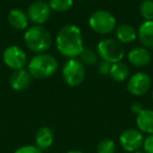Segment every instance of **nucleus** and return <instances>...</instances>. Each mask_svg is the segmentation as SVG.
Returning a JSON list of instances; mask_svg holds the SVG:
<instances>
[{
    "label": "nucleus",
    "instance_id": "obj_1",
    "mask_svg": "<svg viewBox=\"0 0 153 153\" xmlns=\"http://www.w3.org/2000/svg\"><path fill=\"white\" fill-rule=\"evenodd\" d=\"M56 45L64 57L74 59L80 56L84 49L81 30L74 24L64 25L57 34Z\"/></svg>",
    "mask_w": 153,
    "mask_h": 153
},
{
    "label": "nucleus",
    "instance_id": "obj_2",
    "mask_svg": "<svg viewBox=\"0 0 153 153\" xmlns=\"http://www.w3.org/2000/svg\"><path fill=\"white\" fill-rule=\"evenodd\" d=\"M51 35L42 25H33L24 33V42L28 49L37 53H43L51 46Z\"/></svg>",
    "mask_w": 153,
    "mask_h": 153
},
{
    "label": "nucleus",
    "instance_id": "obj_3",
    "mask_svg": "<svg viewBox=\"0 0 153 153\" xmlns=\"http://www.w3.org/2000/svg\"><path fill=\"white\" fill-rule=\"evenodd\" d=\"M27 70L35 79H46L58 70V61L48 53H38L28 62Z\"/></svg>",
    "mask_w": 153,
    "mask_h": 153
},
{
    "label": "nucleus",
    "instance_id": "obj_4",
    "mask_svg": "<svg viewBox=\"0 0 153 153\" xmlns=\"http://www.w3.org/2000/svg\"><path fill=\"white\" fill-rule=\"evenodd\" d=\"M97 53L103 61L111 64L121 62L125 56V49L121 42L111 38L103 39L99 42Z\"/></svg>",
    "mask_w": 153,
    "mask_h": 153
},
{
    "label": "nucleus",
    "instance_id": "obj_5",
    "mask_svg": "<svg viewBox=\"0 0 153 153\" xmlns=\"http://www.w3.org/2000/svg\"><path fill=\"white\" fill-rule=\"evenodd\" d=\"M88 23L94 33L100 35H108L117 27V20L114 16L103 10L92 13L88 19Z\"/></svg>",
    "mask_w": 153,
    "mask_h": 153
},
{
    "label": "nucleus",
    "instance_id": "obj_6",
    "mask_svg": "<svg viewBox=\"0 0 153 153\" xmlns=\"http://www.w3.org/2000/svg\"><path fill=\"white\" fill-rule=\"evenodd\" d=\"M62 76L68 86H79L85 79V67L80 60L69 59L62 68Z\"/></svg>",
    "mask_w": 153,
    "mask_h": 153
},
{
    "label": "nucleus",
    "instance_id": "obj_7",
    "mask_svg": "<svg viewBox=\"0 0 153 153\" xmlns=\"http://www.w3.org/2000/svg\"><path fill=\"white\" fill-rule=\"evenodd\" d=\"M3 62L7 67L17 70L24 68L27 63V57L23 49L16 45H12L7 47L3 51Z\"/></svg>",
    "mask_w": 153,
    "mask_h": 153
},
{
    "label": "nucleus",
    "instance_id": "obj_8",
    "mask_svg": "<svg viewBox=\"0 0 153 153\" xmlns=\"http://www.w3.org/2000/svg\"><path fill=\"white\" fill-rule=\"evenodd\" d=\"M51 7L48 3L44 2L43 0H37L28 7L27 17L32 23L35 25H41L45 23L51 17Z\"/></svg>",
    "mask_w": 153,
    "mask_h": 153
},
{
    "label": "nucleus",
    "instance_id": "obj_9",
    "mask_svg": "<svg viewBox=\"0 0 153 153\" xmlns=\"http://www.w3.org/2000/svg\"><path fill=\"white\" fill-rule=\"evenodd\" d=\"M120 145L127 152H135L144 145V136L136 129H127L120 135Z\"/></svg>",
    "mask_w": 153,
    "mask_h": 153
},
{
    "label": "nucleus",
    "instance_id": "obj_10",
    "mask_svg": "<svg viewBox=\"0 0 153 153\" xmlns=\"http://www.w3.org/2000/svg\"><path fill=\"white\" fill-rule=\"evenodd\" d=\"M151 87V78L145 72H137L129 79L127 89L131 94L140 97L145 94Z\"/></svg>",
    "mask_w": 153,
    "mask_h": 153
},
{
    "label": "nucleus",
    "instance_id": "obj_11",
    "mask_svg": "<svg viewBox=\"0 0 153 153\" xmlns=\"http://www.w3.org/2000/svg\"><path fill=\"white\" fill-rule=\"evenodd\" d=\"M32 78L30 71L25 68H21V69L14 70L13 74H11L10 78V84H11L12 88L14 90H23L30 86V82H32Z\"/></svg>",
    "mask_w": 153,
    "mask_h": 153
},
{
    "label": "nucleus",
    "instance_id": "obj_12",
    "mask_svg": "<svg viewBox=\"0 0 153 153\" xmlns=\"http://www.w3.org/2000/svg\"><path fill=\"white\" fill-rule=\"evenodd\" d=\"M128 61L136 67H144L151 61V53L146 47H134L128 53Z\"/></svg>",
    "mask_w": 153,
    "mask_h": 153
},
{
    "label": "nucleus",
    "instance_id": "obj_13",
    "mask_svg": "<svg viewBox=\"0 0 153 153\" xmlns=\"http://www.w3.org/2000/svg\"><path fill=\"white\" fill-rule=\"evenodd\" d=\"M7 21L13 28L18 30H24L28 26L27 14L20 9H13L7 15Z\"/></svg>",
    "mask_w": 153,
    "mask_h": 153
},
{
    "label": "nucleus",
    "instance_id": "obj_14",
    "mask_svg": "<svg viewBox=\"0 0 153 153\" xmlns=\"http://www.w3.org/2000/svg\"><path fill=\"white\" fill-rule=\"evenodd\" d=\"M53 140H55L53 131L49 127H46V126L39 128L38 131L36 132V135H35L36 146L42 151L47 150L53 145Z\"/></svg>",
    "mask_w": 153,
    "mask_h": 153
},
{
    "label": "nucleus",
    "instance_id": "obj_15",
    "mask_svg": "<svg viewBox=\"0 0 153 153\" xmlns=\"http://www.w3.org/2000/svg\"><path fill=\"white\" fill-rule=\"evenodd\" d=\"M137 37L144 47L153 51V20L145 21L140 24L137 30Z\"/></svg>",
    "mask_w": 153,
    "mask_h": 153
},
{
    "label": "nucleus",
    "instance_id": "obj_16",
    "mask_svg": "<svg viewBox=\"0 0 153 153\" xmlns=\"http://www.w3.org/2000/svg\"><path fill=\"white\" fill-rule=\"evenodd\" d=\"M136 125L144 133L153 134V110L143 109L136 117Z\"/></svg>",
    "mask_w": 153,
    "mask_h": 153
},
{
    "label": "nucleus",
    "instance_id": "obj_17",
    "mask_svg": "<svg viewBox=\"0 0 153 153\" xmlns=\"http://www.w3.org/2000/svg\"><path fill=\"white\" fill-rule=\"evenodd\" d=\"M115 35H117V41L121 43H132L137 37V32L131 25V24H120L117 27H115Z\"/></svg>",
    "mask_w": 153,
    "mask_h": 153
},
{
    "label": "nucleus",
    "instance_id": "obj_18",
    "mask_svg": "<svg viewBox=\"0 0 153 153\" xmlns=\"http://www.w3.org/2000/svg\"><path fill=\"white\" fill-rule=\"evenodd\" d=\"M109 76L112 78L114 81L117 82H124L127 80L129 76V69H128L127 65L122 62H117V63L112 64L110 70V74Z\"/></svg>",
    "mask_w": 153,
    "mask_h": 153
},
{
    "label": "nucleus",
    "instance_id": "obj_19",
    "mask_svg": "<svg viewBox=\"0 0 153 153\" xmlns=\"http://www.w3.org/2000/svg\"><path fill=\"white\" fill-rule=\"evenodd\" d=\"M99 59V55L97 51H94L90 47H84L83 51L80 55V61L83 64H86L88 66H92L94 64H97Z\"/></svg>",
    "mask_w": 153,
    "mask_h": 153
},
{
    "label": "nucleus",
    "instance_id": "obj_20",
    "mask_svg": "<svg viewBox=\"0 0 153 153\" xmlns=\"http://www.w3.org/2000/svg\"><path fill=\"white\" fill-rule=\"evenodd\" d=\"M74 0H48V5L51 10L63 13L71 9Z\"/></svg>",
    "mask_w": 153,
    "mask_h": 153
},
{
    "label": "nucleus",
    "instance_id": "obj_21",
    "mask_svg": "<svg viewBox=\"0 0 153 153\" xmlns=\"http://www.w3.org/2000/svg\"><path fill=\"white\" fill-rule=\"evenodd\" d=\"M140 14L146 21L153 20V1L145 0L140 5Z\"/></svg>",
    "mask_w": 153,
    "mask_h": 153
},
{
    "label": "nucleus",
    "instance_id": "obj_22",
    "mask_svg": "<svg viewBox=\"0 0 153 153\" xmlns=\"http://www.w3.org/2000/svg\"><path fill=\"white\" fill-rule=\"evenodd\" d=\"M98 153H115V144L109 138H104L98 144L97 147Z\"/></svg>",
    "mask_w": 153,
    "mask_h": 153
},
{
    "label": "nucleus",
    "instance_id": "obj_23",
    "mask_svg": "<svg viewBox=\"0 0 153 153\" xmlns=\"http://www.w3.org/2000/svg\"><path fill=\"white\" fill-rule=\"evenodd\" d=\"M111 66L112 64L109 63V62L106 61H102L98 66V71L101 76H109L110 74V70H111Z\"/></svg>",
    "mask_w": 153,
    "mask_h": 153
},
{
    "label": "nucleus",
    "instance_id": "obj_24",
    "mask_svg": "<svg viewBox=\"0 0 153 153\" xmlns=\"http://www.w3.org/2000/svg\"><path fill=\"white\" fill-rule=\"evenodd\" d=\"M14 153H42V150H40L37 146L27 145V146H22L18 148Z\"/></svg>",
    "mask_w": 153,
    "mask_h": 153
},
{
    "label": "nucleus",
    "instance_id": "obj_25",
    "mask_svg": "<svg viewBox=\"0 0 153 153\" xmlns=\"http://www.w3.org/2000/svg\"><path fill=\"white\" fill-rule=\"evenodd\" d=\"M144 152L145 153H153V134H149L144 140Z\"/></svg>",
    "mask_w": 153,
    "mask_h": 153
},
{
    "label": "nucleus",
    "instance_id": "obj_26",
    "mask_svg": "<svg viewBox=\"0 0 153 153\" xmlns=\"http://www.w3.org/2000/svg\"><path fill=\"white\" fill-rule=\"evenodd\" d=\"M143 109H144V108H143V106L140 105V103H137V102L133 103V104H132V106H131V111L133 113H135L136 115H137L138 113L143 110Z\"/></svg>",
    "mask_w": 153,
    "mask_h": 153
},
{
    "label": "nucleus",
    "instance_id": "obj_27",
    "mask_svg": "<svg viewBox=\"0 0 153 153\" xmlns=\"http://www.w3.org/2000/svg\"><path fill=\"white\" fill-rule=\"evenodd\" d=\"M66 153H83V152H81V151H79V150H70Z\"/></svg>",
    "mask_w": 153,
    "mask_h": 153
},
{
    "label": "nucleus",
    "instance_id": "obj_28",
    "mask_svg": "<svg viewBox=\"0 0 153 153\" xmlns=\"http://www.w3.org/2000/svg\"><path fill=\"white\" fill-rule=\"evenodd\" d=\"M133 153H145L144 151H140V150H137V151H135V152H133Z\"/></svg>",
    "mask_w": 153,
    "mask_h": 153
},
{
    "label": "nucleus",
    "instance_id": "obj_29",
    "mask_svg": "<svg viewBox=\"0 0 153 153\" xmlns=\"http://www.w3.org/2000/svg\"><path fill=\"white\" fill-rule=\"evenodd\" d=\"M152 99H153V92H152Z\"/></svg>",
    "mask_w": 153,
    "mask_h": 153
},
{
    "label": "nucleus",
    "instance_id": "obj_30",
    "mask_svg": "<svg viewBox=\"0 0 153 153\" xmlns=\"http://www.w3.org/2000/svg\"><path fill=\"white\" fill-rule=\"evenodd\" d=\"M43 1H44V0H43Z\"/></svg>",
    "mask_w": 153,
    "mask_h": 153
}]
</instances>
